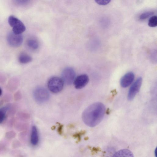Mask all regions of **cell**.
Instances as JSON below:
<instances>
[{"label":"cell","mask_w":157,"mask_h":157,"mask_svg":"<svg viewBox=\"0 0 157 157\" xmlns=\"http://www.w3.org/2000/svg\"><path fill=\"white\" fill-rule=\"evenodd\" d=\"M105 111V106L102 103H94L87 107L83 112L82 115V121L87 126L94 127L102 121Z\"/></svg>","instance_id":"obj_1"},{"label":"cell","mask_w":157,"mask_h":157,"mask_svg":"<svg viewBox=\"0 0 157 157\" xmlns=\"http://www.w3.org/2000/svg\"><path fill=\"white\" fill-rule=\"evenodd\" d=\"M7 106H4L0 108V124L4 121L6 115V113L8 109Z\"/></svg>","instance_id":"obj_13"},{"label":"cell","mask_w":157,"mask_h":157,"mask_svg":"<svg viewBox=\"0 0 157 157\" xmlns=\"http://www.w3.org/2000/svg\"><path fill=\"white\" fill-rule=\"evenodd\" d=\"M33 96L36 102L42 103L47 101L49 99V94L46 89L43 87H39L34 90Z\"/></svg>","instance_id":"obj_4"},{"label":"cell","mask_w":157,"mask_h":157,"mask_svg":"<svg viewBox=\"0 0 157 157\" xmlns=\"http://www.w3.org/2000/svg\"><path fill=\"white\" fill-rule=\"evenodd\" d=\"M89 81V78L87 75L82 74L75 78L73 83L75 87L79 89L84 87L87 84Z\"/></svg>","instance_id":"obj_8"},{"label":"cell","mask_w":157,"mask_h":157,"mask_svg":"<svg viewBox=\"0 0 157 157\" xmlns=\"http://www.w3.org/2000/svg\"><path fill=\"white\" fill-rule=\"evenodd\" d=\"M8 22L12 28V32L15 34H21L26 29L25 27L23 22L13 16L11 15L9 17Z\"/></svg>","instance_id":"obj_3"},{"label":"cell","mask_w":157,"mask_h":157,"mask_svg":"<svg viewBox=\"0 0 157 157\" xmlns=\"http://www.w3.org/2000/svg\"><path fill=\"white\" fill-rule=\"evenodd\" d=\"M150 27H155L157 25V17L154 15L151 17L149 19L148 23Z\"/></svg>","instance_id":"obj_14"},{"label":"cell","mask_w":157,"mask_h":157,"mask_svg":"<svg viewBox=\"0 0 157 157\" xmlns=\"http://www.w3.org/2000/svg\"><path fill=\"white\" fill-rule=\"evenodd\" d=\"M112 157H134L132 152L127 149L121 150L116 152Z\"/></svg>","instance_id":"obj_11"},{"label":"cell","mask_w":157,"mask_h":157,"mask_svg":"<svg viewBox=\"0 0 157 157\" xmlns=\"http://www.w3.org/2000/svg\"><path fill=\"white\" fill-rule=\"evenodd\" d=\"M2 90L1 88L0 87V96L2 95Z\"/></svg>","instance_id":"obj_19"},{"label":"cell","mask_w":157,"mask_h":157,"mask_svg":"<svg viewBox=\"0 0 157 157\" xmlns=\"http://www.w3.org/2000/svg\"><path fill=\"white\" fill-rule=\"evenodd\" d=\"M23 40V37L21 34H16L13 32H10L7 35V42L12 47H19L21 44Z\"/></svg>","instance_id":"obj_5"},{"label":"cell","mask_w":157,"mask_h":157,"mask_svg":"<svg viewBox=\"0 0 157 157\" xmlns=\"http://www.w3.org/2000/svg\"><path fill=\"white\" fill-rule=\"evenodd\" d=\"M155 156L156 157V148L155 149Z\"/></svg>","instance_id":"obj_20"},{"label":"cell","mask_w":157,"mask_h":157,"mask_svg":"<svg viewBox=\"0 0 157 157\" xmlns=\"http://www.w3.org/2000/svg\"><path fill=\"white\" fill-rule=\"evenodd\" d=\"M27 44L29 47L33 49H36L38 47V42L34 39L29 40L27 41Z\"/></svg>","instance_id":"obj_15"},{"label":"cell","mask_w":157,"mask_h":157,"mask_svg":"<svg viewBox=\"0 0 157 157\" xmlns=\"http://www.w3.org/2000/svg\"><path fill=\"white\" fill-rule=\"evenodd\" d=\"M154 14V12L151 11H147L142 13L139 16V19L144 20L150 17Z\"/></svg>","instance_id":"obj_16"},{"label":"cell","mask_w":157,"mask_h":157,"mask_svg":"<svg viewBox=\"0 0 157 157\" xmlns=\"http://www.w3.org/2000/svg\"><path fill=\"white\" fill-rule=\"evenodd\" d=\"M142 79L139 77L133 83L130 87L128 94L127 98L129 101L132 100L139 91L141 86Z\"/></svg>","instance_id":"obj_7"},{"label":"cell","mask_w":157,"mask_h":157,"mask_svg":"<svg viewBox=\"0 0 157 157\" xmlns=\"http://www.w3.org/2000/svg\"><path fill=\"white\" fill-rule=\"evenodd\" d=\"M32 58L29 55L24 53H21L18 57V61L22 64L28 63L32 60Z\"/></svg>","instance_id":"obj_12"},{"label":"cell","mask_w":157,"mask_h":157,"mask_svg":"<svg viewBox=\"0 0 157 157\" xmlns=\"http://www.w3.org/2000/svg\"><path fill=\"white\" fill-rule=\"evenodd\" d=\"M64 83L61 78L57 77H53L49 79L48 82V87L52 92L57 93L62 90Z\"/></svg>","instance_id":"obj_2"},{"label":"cell","mask_w":157,"mask_h":157,"mask_svg":"<svg viewBox=\"0 0 157 157\" xmlns=\"http://www.w3.org/2000/svg\"><path fill=\"white\" fill-rule=\"evenodd\" d=\"M95 1L96 3L99 5H106L109 3L111 2V0H97Z\"/></svg>","instance_id":"obj_17"},{"label":"cell","mask_w":157,"mask_h":157,"mask_svg":"<svg viewBox=\"0 0 157 157\" xmlns=\"http://www.w3.org/2000/svg\"><path fill=\"white\" fill-rule=\"evenodd\" d=\"M62 79L67 85L71 84L75 78V73L74 70L70 67L65 68L61 74Z\"/></svg>","instance_id":"obj_6"},{"label":"cell","mask_w":157,"mask_h":157,"mask_svg":"<svg viewBox=\"0 0 157 157\" xmlns=\"http://www.w3.org/2000/svg\"><path fill=\"white\" fill-rule=\"evenodd\" d=\"M134 77V74L132 72H129L126 73L121 79V85L122 87H127L133 82Z\"/></svg>","instance_id":"obj_9"},{"label":"cell","mask_w":157,"mask_h":157,"mask_svg":"<svg viewBox=\"0 0 157 157\" xmlns=\"http://www.w3.org/2000/svg\"><path fill=\"white\" fill-rule=\"evenodd\" d=\"M93 150L95 152H97L98 151H101V149L100 147H94L93 148Z\"/></svg>","instance_id":"obj_18"},{"label":"cell","mask_w":157,"mask_h":157,"mask_svg":"<svg viewBox=\"0 0 157 157\" xmlns=\"http://www.w3.org/2000/svg\"><path fill=\"white\" fill-rule=\"evenodd\" d=\"M31 143L34 146L37 144L39 142V136L38 131L36 127L33 126L32 127L30 137Z\"/></svg>","instance_id":"obj_10"}]
</instances>
